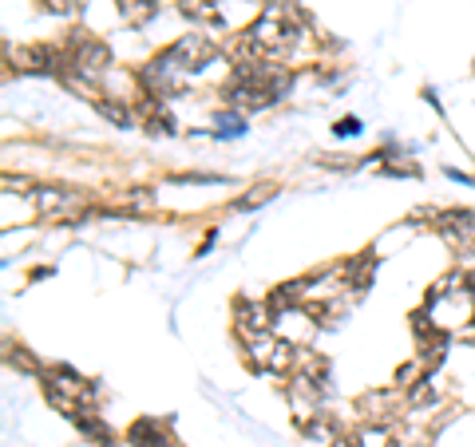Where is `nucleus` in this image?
<instances>
[{
    "mask_svg": "<svg viewBox=\"0 0 475 447\" xmlns=\"http://www.w3.org/2000/svg\"><path fill=\"white\" fill-rule=\"evenodd\" d=\"M297 428H301L305 440H313L321 447H329L332 440H341L337 436V424H332V416H313V420H305V424H297Z\"/></svg>",
    "mask_w": 475,
    "mask_h": 447,
    "instance_id": "423d86ee",
    "label": "nucleus"
},
{
    "mask_svg": "<svg viewBox=\"0 0 475 447\" xmlns=\"http://www.w3.org/2000/svg\"><path fill=\"white\" fill-rule=\"evenodd\" d=\"M234 317H238V329H242V336L249 341V336H261L273 325V309H269V301H238Z\"/></svg>",
    "mask_w": 475,
    "mask_h": 447,
    "instance_id": "20e7f679",
    "label": "nucleus"
},
{
    "mask_svg": "<svg viewBox=\"0 0 475 447\" xmlns=\"http://www.w3.org/2000/svg\"><path fill=\"white\" fill-rule=\"evenodd\" d=\"M71 420H76V428L83 431V436L95 440L100 447H103V443H111V431H107V424H103V420L95 416V412H88V408H83V412H76Z\"/></svg>",
    "mask_w": 475,
    "mask_h": 447,
    "instance_id": "0eeeda50",
    "label": "nucleus"
},
{
    "mask_svg": "<svg viewBox=\"0 0 475 447\" xmlns=\"http://www.w3.org/2000/svg\"><path fill=\"white\" fill-rule=\"evenodd\" d=\"M218 127H222L218 135H222V139H230V135H242L246 119H242V115H222V119H218Z\"/></svg>",
    "mask_w": 475,
    "mask_h": 447,
    "instance_id": "f8f14e48",
    "label": "nucleus"
},
{
    "mask_svg": "<svg viewBox=\"0 0 475 447\" xmlns=\"http://www.w3.org/2000/svg\"><path fill=\"white\" fill-rule=\"evenodd\" d=\"M95 107H100V115H103V119H111L115 127H127V123H131V115H127L115 100H111V103H107V100H95Z\"/></svg>",
    "mask_w": 475,
    "mask_h": 447,
    "instance_id": "9d476101",
    "label": "nucleus"
},
{
    "mask_svg": "<svg viewBox=\"0 0 475 447\" xmlns=\"http://www.w3.org/2000/svg\"><path fill=\"white\" fill-rule=\"evenodd\" d=\"M36 207H40L48 218H76V214H83V202L79 195H71V190H56V186H44L36 190Z\"/></svg>",
    "mask_w": 475,
    "mask_h": 447,
    "instance_id": "7ed1b4c3",
    "label": "nucleus"
},
{
    "mask_svg": "<svg viewBox=\"0 0 475 447\" xmlns=\"http://www.w3.org/2000/svg\"><path fill=\"white\" fill-rule=\"evenodd\" d=\"M166 56H171L183 71H198L214 56V40L210 36H183L174 48H166Z\"/></svg>",
    "mask_w": 475,
    "mask_h": 447,
    "instance_id": "f03ea898",
    "label": "nucleus"
},
{
    "mask_svg": "<svg viewBox=\"0 0 475 447\" xmlns=\"http://www.w3.org/2000/svg\"><path fill=\"white\" fill-rule=\"evenodd\" d=\"M400 392L404 388H376L356 400V412H361L364 428H388L396 424V408H400Z\"/></svg>",
    "mask_w": 475,
    "mask_h": 447,
    "instance_id": "f257e3e1",
    "label": "nucleus"
},
{
    "mask_svg": "<svg viewBox=\"0 0 475 447\" xmlns=\"http://www.w3.org/2000/svg\"><path fill=\"white\" fill-rule=\"evenodd\" d=\"M183 12L186 16H198V20H210V24H222L218 8H214L210 0H183Z\"/></svg>",
    "mask_w": 475,
    "mask_h": 447,
    "instance_id": "1a4fd4ad",
    "label": "nucleus"
},
{
    "mask_svg": "<svg viewBox=\"0 0 475 447\" xmlns=\"http://www.w3.org/2000/svg\"><path fill=\"white\" fill-rule=\"evenodd\" d=\"M356 127H361V123H356V119H341V123L337 127H332V131H337V135H353V131Z\"/></svg>",
    "mask_w": 475,
    "mask_h": 447,
    "instance_id": "ddd939ff",
    "label": "nucleus"
},
{
    "mask_svg": "<svg viewBox=\"0 0 475 447\" xmlns=\"http://www.w3.org/2000/svg\"><path fill=\"white\" fill-rule=\"evenodd\" d=\"M8 365H16L24 372H40V365L28 357V348H8Z\"/></svg>",
    "mask_w": 475,
    "mask_h": 447,
    "instance_id": "9b49d317",
    "label": "nucleus"
},
{
    "mask_svg": "<svg viewBox=\"0 0 475 447\" xmlns=\"http://www.w3.org/2000/svg\"><path fill=\"white\" fill-rule=\"evenodd\" d=\"M127 440H131V447H183L178 440H171V431H166V424H159V420H135Z\"/></svg>",
    "mask_w": 475,
    "mask_h": 447,
    "instance_id": "39448f33",
    "label": "nucleus"
},
{
    "mask_svg": "<svg viewBox=\"0 0 475 447\" xmlns=\"http://www.w3.org/2000/svg\"><path fill=\"white\" fill-rule=\"evenodd\" d=\"M273 195H278V186H269V183H261V186H254V190H249V195H246V198H238V202H234V210H258V207H261V202H269Z\"/></svg>",
    "mask_w": 475,
    "mask_h": 447,
    "instance_id": "6e6552de",
    "label": "nucleus"
}]
</instances>
